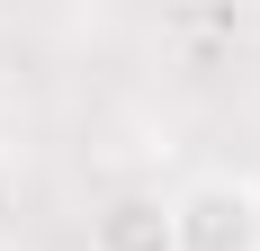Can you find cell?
I'll return each instance as SVG.
<instances>
[{"label":"cell","instance_id":"1","mask_svg":"<svg viewBox=\"0 0 260 251\" xmlns=\"http://www.w3.org/2000/svg\"><path fill=\"white\" fill-rule=\"evenodd\" d=\"M171 233H180V251H260V189L234 171L188 179L171 198Z\"/></svg>","mask_w":260,"mask_h":251},{"label":"cell","instance_id":"2","mask_svg":"<svg viewBox=\"0 0 260 251\" xmlns=\"http://www.w3.org/2000/svg\"><path fill=\"white\" fill-rule=\"evenodd\" d=\"M90 251H180L171 198H161V189H117V198L90 215Z\"/></svg>","mask_w":260,"mask_h":251}]
</instances>
